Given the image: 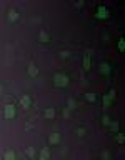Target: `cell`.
<instances>
[{"label": "cell", "instance_id": "22", "mask_svg": "<svg viewBox=\"0 0 125 160\" xmlns=\"http://www.w3.org/2000/svg\"><path fill=\"white\" fill-rule=\"evenodd\" d=\"M27 152H29V155H30V157H32V155H33V149H32V147H30V149H29V150H27Z\"/></svg>", "mask_w": 125, "mask_h": 160}, {"label": "cell", "instance_id": "12", "mask_svg": "<svg viewBox=\"0 0 125 160\" xmlns=\"http://www.w3.org/2000/svg\"><path fill=\"white\" fill-rule=\"evenodd\" d=\"M58 140H60V137H58V133H54V135L50 137V142H52V143H58Z\"/></svg>", "mask_w": 125, "mask_h": 160}, {"label": "cell", "instance_id": "23", "mask_svg": "<svg viewBox=\"0 0 125 160\" xmlns=\"http://www.w3.org/2000/svg\"><path fill=\"white\" fill-rule=\"evenodd\" d=\"M40 160H47V158H40Z\"/></svg>", "mask_w": 125, "mask_h": 160}, {"label": "cell", "instance_id": "2", "mask_svg": "<svg viewBox=\"0 0 125 160\" xmlns=\"http://www.w3.org/2000/svg\"><path fill=\"white\" fill-rule=\"evenodd\" d=\"M4 117H5V118H14V117H15V107H14V105H5Z\"/></svg>", "mask_w": 125, "mask_h": 160}, {"label": "cell", "instance_id": "16", "mask_svg": "<svg viewBox=\"0 0 125 160\" xmlns=\"http://www.w3.org/2000/svg\"><path fill=\"white\" fill-rule=\"evenodd\" d=\"M73 107H75V102H73V99H70L68 100V110H73Z\"/></svg>", "mask_w": 125, "mask_h": 160}, {"label": "cell", "instance_id": "15", "mask_svg": "<svg viewBox=\"0 0 125 160\" xmlns=\"http://www.w3.org/2000/svg\"><path fill=\"white\" fill-rule=\"evenodd\" d=\"M85 99L89 100V102H93V100H95V95H93V93H87Z\"/></svg>", "mask_w": 125, "mask_h": 160}, {"label": "cell", "instance_id": "9", "mask_svg": "<svg viewBox=\"0 0 125 160\" xmlns=\"http://www.w3.org/2000/svg\"><path fill=\"white\" fill-rule=\"evenodd\" d=\"M83 67H85V70H89V68H90V58H89V53H87L85 57H83Z\"/></svg>", "mask_w": 125, "mask_h": 160}, {"label": "cell", "instance_id": "10", "mask_svg": "<svg viewBox=\"0 0 125 160\" xmlns=\"http://www.w3.org/2000/svg\"><path fill=\"white\" fill-rule=\"evenodd\" d=\"M4 160H15V153L14 152H5Z\"/></svg>", "mask_w": 125, "mask_h": 160}, {"label": "cell", "instance_id": "5", "mask_svg": "<svg viewBox=\"0 0 125 160\" xmlns=\"http://www.w3.org/2000/svg\"><path fill=\"white\" fill-rule=\"evenodd\" d=\"M112 99H115V92H114V90H110V92H108V95L104 99V103H105V107H108V105H110Z\"/></svg>", "mask_w": 125, "mask_h": 160}, {"label": "cell", "instance_id": "21", "mask_svg": "<svg viewBox=\"0 0 125 160\" xmlns=\"http://www.w3.org/2000/svg\"><path fill=\"white\" fill-rule=\"evenodd\" d=\"M77 133H79V135H83V133H85V130H83V128H79V132H77Z\"/></svg>", "mask_w": 125, "mask_h": 160}, {"label": "cell", "instance_id": "6", "mask_svg": "<svg viewBox=\"0 0 125 160\" xmlns=\"http://www.w3.org/2000/svg\"><path fill=\"white\" fill-rule=\"evenodd\" d=\"M100 72L105 74V75L110 74V67H108V64H102V65H100Z\"/></svg>", "mask_w": 125, "mask_h": 160}, {"label": "cell", "instance_id": "4", "mask_svg": "<svg viewBox=\"0 0 125 160\" xmlns=\"http://www.w3.org/2000/svg\"><path fill=\"white\" fill-rule=\"evenodd\" d=\"M20 105L23 107V108H29V107H30V97L29 95L22 97V99H20Z\"/></svg>", "mask_w": 125, "mask_h": 160}, {"label": "cell", "instance_id": "7", "mask_svg": "<svg viewBox=\"0 0 125 160\" xmlns=\"http://www.w3.org/2000/svg\"><path fill=\"white\" fill-rule=\"evenodd\" d=\"M29 74L32 75V77H35V75L39 74V70H37V67H35L33 64H30V65H29Z\"/></svg>", "mask_w": 125, "mask_h": 160}, {"label": "cell", "instance_id": "8", "mask_svg": "<svg viewBox=\"0 0 125 160\" xmlns=\"http://www.w3.org/2000/svg\"><path fill=\"white\" fill-rule=\"evenodd\" d=\"M40 158H50V150L48 149H42V153H40Z\"/></svg>", "mask_w": 125, "mask_h": 160}, {"label": "cell", "instance_id": "19", "mask_svg": "<svg viewBox=\"0 0 125 160\" xmlns=\"http://www.w3.org/2000/svg\"><path fill=\"white\" fill-rule=\"evenodd\" d=\"M117 140H118V142H123V135H122V133H118V135H117Z\"/></svg>", "mask_w": 125, "mask_h": 160}, {"label": "cell", "instance_id": "1", "mask_svg": "<svg viewBox=\"0 0 125 160\" xmlns=\"http://www.w3.org/2000/svg\"><path fill=\"white\" fill-rule=\"evenodd\" d=\"M54 80H55V85L57 87H67L68 85V78L65 77V75H62V74H57Z\"/></svg>", "mask_w": 125, "mask_h": 160}, {"label": "cell", "instance_id": "13", "mask_svg": "<svg viewBox=\"0 0 125 160\" xmlns=\"http://www.w3.org/2000/svg\"><path fill=\"white\" fill-rule=\"evenodd\" d=\"M40 40H42L43 43H47V42H48V35H47L45 32H40Z\"/></svg>", "mask_w": 125, "mask_h": 160}, {"label": "cell", "instance_id": "11", "mask_svg": "<svg viewBox=\"0 0 125 160\" xmlns=\"http://www.w3.org/2000/svg\"><path fill=\"white\" fill-rule=\"evenodd\" d=\"M17 17H18V14L15 10H8V18L10 20H17Z\"/></svg>", "mask_w": 125, "mask_h": 160}, {"label": "cell", "instance_id": "20", "mask_svg": "<svg viewBox=\"0 0 125 160\" xmlns=\"http://www.w3.org/2000/svg\"><path fill=\"white\" fill-rule=\"evenodd\" d=\"M117 128H118V124H117V122H115V124H112V130H117Z\"/></svg>", "mask_w": 125, "mask_h": 160}, {"label": "cell", "instance_id": "17", "mask_svg": "<svg viewBox=\"0 0 125 160\" xmlns=\"http://www.w3.org/2000/svg\"><path fill=\"white\" fill-rule=\"evenodd\" d=\"M118 47H120V50L125 49V40H123V39H120V42H118Z\"/></svg>", "mask_w": 125, "mask_h": 160}, {"label": "cell", "instance_id": "18", "mask_svg": "<svg viewBox=\"0 0 125 160\" xmlns=\"http://www.w3.org/2000/svg\"><path fill=\"white\" fill-rule=\"evenodd\" d=\"M104 124H105V125H108V124H110V118H108L107 115H105V117H104Z\"/></svg>", "mask_w": 125, "mask_h": 160}, {"label": "cell", "instance_id": "14", "mask_svg": "<svg viewBox=\"0 0 125 160\" xmlns=\"http://www.w3.org/2000/svg\"><path fill=\"white\" fill-rule=\"evenodd\" d=\"M45 117L52 118V117H54V110H52V108H47V110H45Z\"/></svg>", "mask_w": 125, "mask_h": 160}, {"label": "cell", "instance_id": "3", "mask_svg": "<svg viewBox=\"0 0 125 160\" xmlns=\"http://www.w3.org/2000/svg\"><path fill=\"white\" fill-rule=\"evenodd\" d=\"M97 17L98 18H107L108 17V10L105 7H98L97 8Z\"/></svg>", "mask_w": 125, "mask_h": 160}]
</instances>
